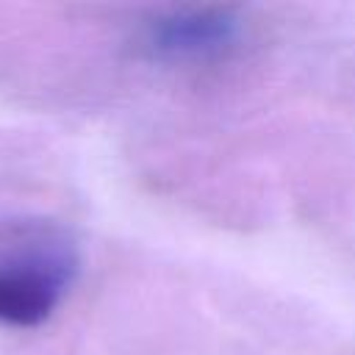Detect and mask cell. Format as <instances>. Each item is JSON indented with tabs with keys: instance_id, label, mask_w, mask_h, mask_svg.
<instances>
[{
	"instance_id": "cell-1",
	"label": "cell",
	"mask_w": 355,
	"mask_h": 355,
	"mask_svg": "<svg viewBox=\"0 0 355 355\" xmlns=\"http://www.w3.org/2000/svg\"><path fill=\"white\" fill-rule=\"evenodd\" d=\"M241 36V19L230 8H178L147 28V47L161 58L202 61L230 50Z\"/></svg>"
},
{
	"instance_id": "cell-2",
	"label": "cell",
	"mask_w": 355,
	"mask_h": 355,
	"mask_svg": "<svg viewBox=\"0 0 355 355\" xmlns=\"http://www.w3.org/2000/svg\"><path fill=\"white\" fill-rule=\"evenodd\" d=\"M72 275L67 258H25L0 266V322L31 327L53 313Z\"/></svg>"
}]
</instances>
